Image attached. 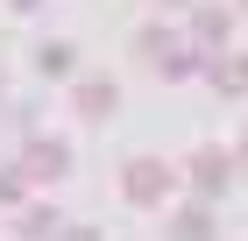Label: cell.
<instances>
[{"instance_id":"cell-7","label":"cell","mask_w":248,"mask_h":241,"mask_svg":"<svg viewBox=\"0 0 248 241\" xmlns=\"http://www.w3.org/2000/svg\"><path fill=\"white\" fill-rule=\"evenodd\" d=\"M114 107H121L114 85H78V113H114Z\"/></svg>"},{"instance_id":"cell-1","label":"cell","mask_w":248,"mask_h":241,"mask_svg":"<svg viewBox=\"0 0 248 241\" xmlns=\"http://www.w3.org/2000/svg\"><path fill=\"white\" fill-rule=\"evenodd\" d=\"M177 185V170L163 163V156H128V170H121V192H128V206H163Z\"/></svg>"},{"instance_id":"cell-6","label":"cell","mask_w":248,"mask_h":241,"mask_svg":"<svg viewBox=\"0 0 248 241\" xmlns=\"http://www.w3.org/2000/svg\"><path fill=\"white\" fill-rule=\"evenodd\" d=\"M21 234H29V241H50V234H64V220L50 213V206H29V213H21Z\"/></svg>"},{"instance_id":"cell-4","label":"cell","mask_w":248,"mask_h":241,"mask_svg":"<svg viewBox=\"0 0 248 241\" xmlns=\"http://www.w3.org/2000/svg\"><path fill=\"white\" fill-rule=\"evenodd\" d=\"M170 241H213V213H206V199L185 206V213L170 220Z\"/></svg>"},{"instance_id":"cell-2","label":"cell","mask_w":248,"mask_h":241,"mask_svg":"<svg viewBox=\"0 0 248 241\" xmlns=\"http://www.w3.org/2000/svg\"><path fill=\"white\" fill-rule=\"evenodd\" d=\"M21 170H29V185H57L64 170H71V149H64V142H43V135H36V142L21 149Z\"/></svg>"},{"instance_id":"cell-5","label":"cell","mask_w":248,"mask_h":241,"mask_svg":"<svg viewBox=\"0 0 248 241\" xmlns=\"http://www.w3.org/2000/svg\"><path fill=\"white\" fill-rule=\"evenodd\" d=\"M213 85L220 93H248V57H220L213 64Z\"/></svg>"},{"instance_id":"cell-9","label":"cell","mask_w":248,"mask_h":241,"mask_svg":"<svg viewBox=\"0 0 248 241\" xmlns=\"http://www.w3.org/2000/svg\"><path fill=\"white\" fill-rule=\"evenodd\" d=\"M199 43H227V15H199Z\"/></svg>"},{"instance_id":"cell-10","label":"cell","mask_w":248,"mask_h":241,"mask_svg":"<svg viewBox=\"0 0 248 241\" xmlns=\"http://www.w3.org/2000/svg\"><path fill=\"white\" fill-rule=\"evenodd\" d=\"M21 185H29V170H21V163H15V170H0V199H21Z\"/></svg>"},{"instance_id":"cell-8","label":"cell","mask_w":248,"mask_h":241,"mask_svg":"<svg viewBox=\"0 0 248 241\" xmlns=\"http://www.w3.org/2000/svg\"><path fill=\"white\" fill-rule=\"evenodd\" d=\"M43 71L64 78V71H71V50H64V43H50V50H43Z\"/></svg>"},{"instance_id":"cell-12","label":"cell","mask_w":248,"mask_h":241,"mask_svg":"<svg viewBox=\"0 0 248 241\" xmlns=\"http://www.w3.org/2000/svg\"><path fill=\"white\" fill-rule=\"evenodd\" d=\"M241 163H248V142H241Z\"/></svg>"},{"instance_id":"cell-3","label":"cell","mask_w":248,"mask_h":241,"mask_svg":"<svg viewBox=\"0 0 248 241\" xmlns=\"http://www.w3.org/2000/svg\"><path fill=\"white\" fill-rule=\"evenodd\" d=\"M227 177H234V156H227V149H199V156H191V185H199V199H220Z\"/></svg>"},{"instance_id":"cell-11","label":"cell","mask_w":248,"mask_h":241,"mask_svg":"<svg viewBox=\"0 0 248 241\" xmlns=\"http://www.w3.org/2000/svg\"><path fill=\"white\" fill-rule=\"evenodd\" d=\"M64 241H99V234H93V227H64Z\"/></svg>"}]
</instances>
